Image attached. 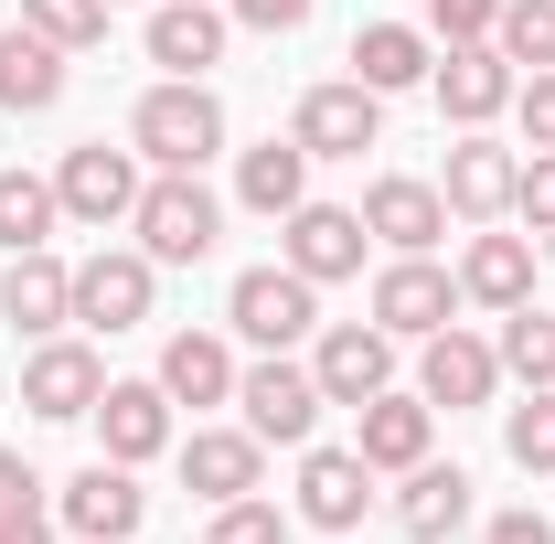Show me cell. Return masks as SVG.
Instances as JSON below:
<instances>
[{
    "instance_id": "obj_1",
    "label": "cell",
    "mask_w": 555,
    "mask_h": 544,
    "mask_svg": "<svg viewBox=\"0 0 555 544\" xmlns=\"http://www.w3.org/2000/svg\"><path fill=\"white\" fill-rule=\"evenodd\" d=\"M129 150L150 171H204V160H224V96H214L204 75H160L129 107Z\"/></svg>"
},
{
    "instance_id": "obj_2",
    "label": "cell",
    "mask_w": 555,
    "mask_h": 544,
    "mask_svg": "<svg viewBox=\"0 0 555 544\" xmlns=\"http://www.w3.org/2000/svg\"><path fill=\"white\" fill-rule=\"evenodd\" d=\"M129 235H139L150 268H204L214 246H224V193H214L204 171H150V182H139Z\"/></svg>"
},
{
    "instance_id": "obj_3",
    "label": "cell",
    "mask_w": 555,
    "mask_h": 544,
    "mask_svg": "<svg viewBox=\"0 0 555 544\" xmlns=\"http://www.w3.org/2000/svg\"><path fill=\"white\" fill-rule=\"evenodd\" d=\"M224 332L246 341V352H310V332H321V288L288 268V257L235 268V288H224Z\"/></svg>"
},
{
    "instance_id": "obj_4",
    "label": "cell",
    "mask_w": 555,
    "mask_h": 544,
    "mask_svg": "<svg viewBox=\"0 0 555 544\" xmlns=\"http://www.w3.org/2000/svg\"><path fill=\"white\" fill-rule=\"evenodd\" d=\"M235 416H246L268 449H310L321 416H332V396H321V374H310L299 352H257V363L235 374Z\"/></svg>"
},
{
    "instance_id": "obj_5",
    "label": "cell",
    "mask_w": 555,
    "mask_h": 544,
    "mask_svg": "<svg viewBox=\"0 0 555 544\" xmlns=\"http://www.w3.org/2000/svg\"><path fill=\"white\" fill-rule=\"evenodd\" d=\"M86 427H96V459H129V470L182 449V406L160 396V374H107V396H96Z\"/></svg>"
},
{
    "instance_id": "obj_6",
    "label": "cell",
    "mask_w": 555,
    "mask_h": 544,
    "mask_svg": "<svg viewBox=\"0 0 555 544\" xmlns=\"http://www.w3.org/2000/svg\"><path fill=\"white\" fill-rule=\"evenodd\" d=\"M139 182H150V160H139V150H107V139H75L65 160H54V204H65V224H86V235L129 224Z\"/></svg>"
},
{
    "instance_id": "obj_7",
    "label": "cell",
    "mask_w": 555,
    "mask_h": 544,
    "mask_svg": "<svg viewBox=\"0 0 555 544\" xmlns=\"http://www.w3.org/2000/svg\"><path fill=\"white\" fill-rule=\"evenodd\" d=\"M107 396V363H96V332H54L22 352V416H43V427H86Z\"/></svg>"
},
{
    "instance_id": "obj_8",
    "label": "cell",
    "mask_w": 555,
    "mask_h": 544,
    "mask_svg": "<svg viewBox=\"0 0 555 544\" xmlns=\"http://www.w3.org/2000/svg\"><path fill=\"white\" fill-rule=\"evenodd\" d=\"M427 96H438V118H449V129H491V118H513V96H524V65H513L502 43H438V75H427Z\"/></svg>"
},
{
    "instance_id": "obj_9",
    "label": "cell",
    "mask_w": 555,
    "mask_h": 544,
    "mask_svg": "<svg viewBox=\"0 0 555 544\" xmlns=\"http://www.w3.org/2000/svg\"><path fill=\"white\" fill-rule=\"evenodd\" d=\"M288 139H299L310 160H363V150H385V96H374V86H352V75H332V86H299Z\"/></svg>"
},
{
    "instance_id": "obj_10",
    "label": "cell",
    "mask_w": 555,
    "mask_h": 544,
    "mask_svg": "<svg viewBox=\"0 0 555 544\" xmlns=\"http://www.w3.org/2000/svg\"><path fill=\"white\" fill-rule=\"evenodd\" d=\"M150 299H160V268L139 257V246H96V257H75V332L118 341L150 321Z\"/></svg>"
},
{
    "instance_id": "obj_11",
    "label": "cell",
    "mask_w": 555,
    "mask_h": 544,
    "mask_svg": "<svg viewBox=\"0 0 555 544\" xmlns=\"http://www.w3.org/2000/svg\"><path fill=\"white\" fill-rule=\"evenodd\" d=\"M352 213H363V235H374L385 257H438V235H449V193H438L427 171H374Z\"/></svg>"
},
{
    "instance_id": "obj_12",
    "label": "cell",
    "mask_w": 555,
    "mask_h": 544,
    "mask_svg": "<svg viewBox=\"0 0 555 544\" xmlns=\"http://www.w3.org/2000/svg\"><path fill=\"white\" fill-rule=\"evenodd\" d=\"M310 534H332V544H352L363 534V513H374V459L363 449H299V502H288Z\"/></svg>"
},
{
    "instance_id": "obj_13",
    "label": "cell",
    "mask_w": 555,
    "mask_h": 544,
    "mask_svg": "<svg viewBox=\"0 0 555 544\" xmlns=\"http://www.w3.org/2000/svg\"><path fill=\"white\" fill-rule=\"evenodd\" d=\"M363 246H374V235H363V213H352V204H321V193H310V204L278 213V257L310 277V288H343V277H363Z\"/></svg>"
},
{
    "instance_id": "obj_14",
    "label": "cell",
    "mask_w": 555,
    "mask_h": 544,
    "mask_svg": "<svg viewBox=\"0 0 555 544\" xmlns=\"http://www.w3.org/2000/svg\"><path fill=\"white\" fill-rule=\"evenodd\" d=\"M54 523H65L75 544H129L139 523H150V491H139L129 459H86V470L54 491Z\"/></svg>"
},
{
    "instance_id": "obj_15",
    "label": "cell",
    "mask_w": 555,
    "mask_h": 544,
    "mask_svg": "<svg viewBox=\"0 0 555 544\" xmlns=\"http://www.w3.org/2000/svg\"><path fill=\"white\" fill-rule=\"evenodd\" d=\"M534 277H545V246L534 235H513V224H470V246H460V310H524L534 299Z\"/></svg>"
},
{
    "instance_id": "obj_16",
    "label": "cell",
    "mask_w": 555,
    "mask_h": 544,
    "mask_svg": "<svg viewBox=\"0 0 555 544\" xmlns=\"http://www.w3.org/2000/svg\"><path fill=\"white\" fill-rule=\"evenodd\" d=\"M513 182H524V150H502L491 129H460V139H449V171H438L449 224H513Z\"/></svg>"
},
{
    "instance_id": "obj_17",
    "label": "cell",
    "mask_w": 555,
    "mask_h": 544,
    "mask_svg": "<svg viewBox=\"0 0 555 544\" xmlns=\"http://www.w3.org/2000/svg\"><path fill=\"white\" fill-rule=\"evenodd\" d=\"M363 310H374L396 341H427V332H449V321H460V268H438V257H385Z\"/></svg>"
},
{
    "instance_id": "obj_18",
    "label": "cell",
    "mask_w": 555,
    "mask_h": 544,
    "mask_svg": "<svg viewBox=\"0 0 555 544\" xmlns=\"http://www.w3.org/2000/svg\"><path fill=\"white\" fill-rule=\"evenodd\" d=\"M416 396L438 416H460V406H491L502 396V352H491L470 321H449V332H427L416 341Z\"/></svg>"
},
{
    "instance_id": "obj_19",
    "label": "cell",
    "mask_w": 555,
    "mask_h": 544,
    "mask_svg": "<svg viewBox=\"0 0 555 544\" xmlns=\"http://www.w3.org/2000/svg\"><path fill=\"white\" fill-rule=\"evenodd\" d=\"M310 374H321L332 406H363V396L396 385V332L385 321H321L310 332Z\"/></svg>"
},
{
    "instance_id": "obj_20",
    "label": "cell",
    "mask_w": 555,
    "mask_h": 544,
    "mask_svg": "<svg viewBox=\"0 0 555 544\" xmlns=\"http://www.w3.org/2000/svg\"><path fill=\"white\" fill-rule=\"evenodd\" d=\"M171 459H182V491H193L204 513H214V502H246V491H268V438H257L246 416H235V427H193Z\"/></svg>"
},
{
    "instance_id": "obj_21",
    "label": "cell",
    "mask_w": 555,
    "mask_h": 544,
    "mask_svg": "<svg viewBox=\"0 0 555 544\" xmlns=\"http://www.w3.org/2000/svg\"><path fill=\"white\" fill-rule=\"evenodd\" d=\"M352 449L374 459V480L416 470V459H438V406H427L416 385H385V396H363V406H352Z\"/></svg>"
},
{
    "instance_id": "obj_22",
    "label": "cell",
    "mask_w": 555,
    "mask_h": 544,
    "mask_svg": "<svg viewBox=\"0 0 555 544\" xmlns=\"http://www.w3.org/2000/svg\"><path fill=\"white\" fill-rule=\"evenodd\" d=\"M224 43H235V11H224V0H160V11L139 22V54L160 75H214Z\"/></svg>"
},
{
    "instance_id": "obj_23",
    "label": "cell",
    "mask_w": 555,
    "mask_h": 544,
    "mask_svg": "<svg viewBox=\"0 0 555 544\" xmlns=\"http://www.w3.org/2000/svg\"><path fill=\"white\" fill-rule=\"evenodd\" d=\"M0 321H11L22 341L75 332V268L54 257V246H22V257L0 268Z\"/></svg>"
},
{
    "instance_id": "obj_24",
    "label": "cell",
    "mask_w": 555,
    "mask_h": 544,
    "mask_svg": "<svg viewBox=\"0 0 555 544\" xmlns=\"http://www.w3.org/2000/svg\"><path fill=\"white\" fill-rule=\"evenodd\" d=\"M343 65H352V86H374V96H416V86L438 75V33H427V22H363Z\"/></svg>"
},
{
    "instance_id": "obj_25",
    "label": "cell",
    "mask_w": 555,
    "mask_h": 544,
    "mask_svg": "<svg viewBox=\"0 0 555 544\" xmlns=\"http://www.w3.org/2000/svg\"><path fill=\"white\" fill-rule=\"evenodd\" d=\"M470 523V470L460 459H416V470H396V534L406 544H449Z\"/></svg>"
},
{
    "instance_id": "obj_26",
    "label": "cell",
    "mask_w": 555,
    "mask_h": 544,
    "mask_svg": "<svg viewBox=\"0 0 555 544\" xmlns=\"http://www.w3.org/2000/svg\"><path fill=\"white\" fill-rule=\"evenodd\" d=\"M235 332H171L160 341V396L171 406H235Z\"/></svg>"
},
{
    "instance_id": "obj_27",
    "label": "cell",
    "mask_w": 555,
    "mask_h": 544,
    "mask_svg": "<svg viewBox=\"0 0 555 544\" xmlns=\"http://www.w3.org/2000/svg\"><path fill=\"white\" fill-rule=\"evenodd\" d=\"M65 43H43L33 22H11L0 33V118H43V107H65Z\"/></svg>"
},
{
    "instance_id": "obj_28",
    "label": "cell",
    "mask_w": 555,
    "mask_h": 544,
    "mask_svg": "<svg viewBox=\"0 0 555 544\" xmlns=\"http://www.w3.org/2000/svg\"><path fill=\"white\" fill-rule=\"evenodd\" d=\"M235 204L246 213H288V204H310V150L299 139H257V150H235Z\"/></svg>"
},
{
    "instance_id": "obj_29",
    "label": "cell",
    "mask_w": 555,
    "mask_h": 544,
    "mask_svg": "<svg viewBox=\"0 0 555 544\" xmlns=\"http://www.w3.org/2000/svg\"><path fill=\"white\" fill-rule=\"evenodd\" d=\"M54 171H0V257H22V246H54Z\"/></svg>"
},
{
    "instance_id": "obj_30",
    "label": "cell",
    "mask_w": 555,
    "mask_h": 544,
    "mask_svg": "<svg viewBox=\"0 0 555 544\" xmlns=\"http://www.w3.org/2000/svg\"><path fill=\"white\" fill-rule=\"evenodd\" d=\"M491 352H502V385H555V321L524 299V310H502V332H491Z\"/></svg>"
},
{
    "instance_id": "obj_31",
    "label": "cell",
    "mask_w": 555,
    "mask_h": 544,
    "mask_svg": "<svg viewBox=\"0 0 555 544\" xmlns=\"http://www.w3.org/2000/svg\"><path fill=\"white\" fill-rule=\"evenodd\" d=\"M502 459L524 480H555V385H534L524 406H502Z\"/></svg>"
},
{
    "instance_id": "obj_32",
    "label": "cell",
    "mask_w": 555,
    "mask_h": 544,
    "mask_svg": "<svg viewBox=\"0 0 555 544\" xmlns=\"http://www.w3.org/2000/svg\"><path fill=\"white\" fill-rule=\"evenodd\" d=\"M107 11H118V0H22V22H33L43 43H65V54H96V43H107Z\"/></svg>"
},
{
    "instance_id": "obj_33",
    "label": "cell",
    "mask_w": 555,
    "mask_h": 544,
    "mask_svg": "<svg viewBox=\"0 0 555 544\" xmlns=\"http://www.w3.org/2000/svg\"><path fill=\"white\" fill-rule=\"evenodd\" d=\"M299 513H278V491H246V502H214L204 513V544H288Z\"/></svg>"
},
{
    "instance_id": "obj_34",
    "label": "cell",
    "mask_w": 555,
    "mask_h": 544,
    "mask_svg": "<svg viewBox=\"0 0 555 544\" xmlns=\"http://www.w3.org/2000/svg\"><path fill=\"white\" fill-rule=\"evenodd\" d=\"M491 43H502V54H513L524 75H545V65H555V0H502Z\"/></svg>"
},
{
    "instance_id": "obj_35",
    "label": "cell",
    "mask_w": 555,
    "mask_h": 544,
    "mask_svg": "<svg viewBox=\"0 0 555 544\" xmlns=\"http://www.w3.org/2000/svg\"><path fill=\"white\" fill-rule=\"evenodd\" d=\"M513 224H524L534 246H555V150L524 160V182H513Z\"/></svg>"
},
{
    "instance_id": "obj_36",
    "label": "cell",
    "mask_w": 555,
    "mask_h": 544,
    "mask_svg": "<svg viewBox=\"0 0 555 544\" xmlns=\"http://www.w3.org/2000/svg\"><path fill=\"white\" fill-rule=\"evenodd\" d=\"M491 22H502V0H427V33L438 43H491Z\"/></svg>"
},
{
    "instance_id": "obj_37",
    "label": "cell",
    "mask_w": 555,
    "mask_h": 544,
    "mask_svg": "<svg viewBox=\"0 0 555 544\" xmlns=\"http://www.w3.org/2000/svg\"><path fill=\"white\" fill-rule=\"evenodd\" d=\"M513 118H524V150H555V65H545V75H524Z\"/></svg>"
},
{
    "instance_id": "obj_38",
    "label": "cell",
    "mask_w": 555,
    "mask_h": 544,
    "mask_svg": "<svg viewBox=\"0 0 555 544\" xmlns=\"http://www.w3.org/2000/svg\"><path fill=\"white\" fill-rule=\"evenodd\" d=\"M224 11H235V33H299L321 0H224Z\"/></svg>"
},
{
    "instance_id": "obj_39",
    "label": "cell",
    "mask_w": 555,
    "mask_h": 544,
    "mask_svg": "<svg viewBox=\"0 0 555 544\" xmlns=\"http://www.w3.org/2000/svg\"><path fill=\"white\" fill-rule=\"evenodd\" d=\"M22 502H54V480L33 470L22 449H0V513H22Z\"/></svg>"
},
{
    "instance_id": "obj_40",
    "label": "cell",
    "mask_w": 555,
    "mask_h": 544,
    "mask_svg": "<svg viewBox=\"0 0 555 544\" xmlns=\"http://www.w3.org/2000/svg\"><path fill=\"white\" fill-rule=\"evenodd\" d=\"M481 544H555V523L534 513V502H513V513H491V523H481Z\"/></svg>"
},
{
    "instance_id": "obj_41",
    "label": "cell",
    "mask_w": 555,
    "mask_h": 544,
    "mask_svg": "<svg viewBox=\"0 0 555 544\" xmlns=\"http://www.w3.org/2000/svg\"><path fill=\"white\" fill-rule=\"evenodd\" d=\"M65 523H54V502H22V513H0V544H54Z\"/></svg>"
}]
</instances>
